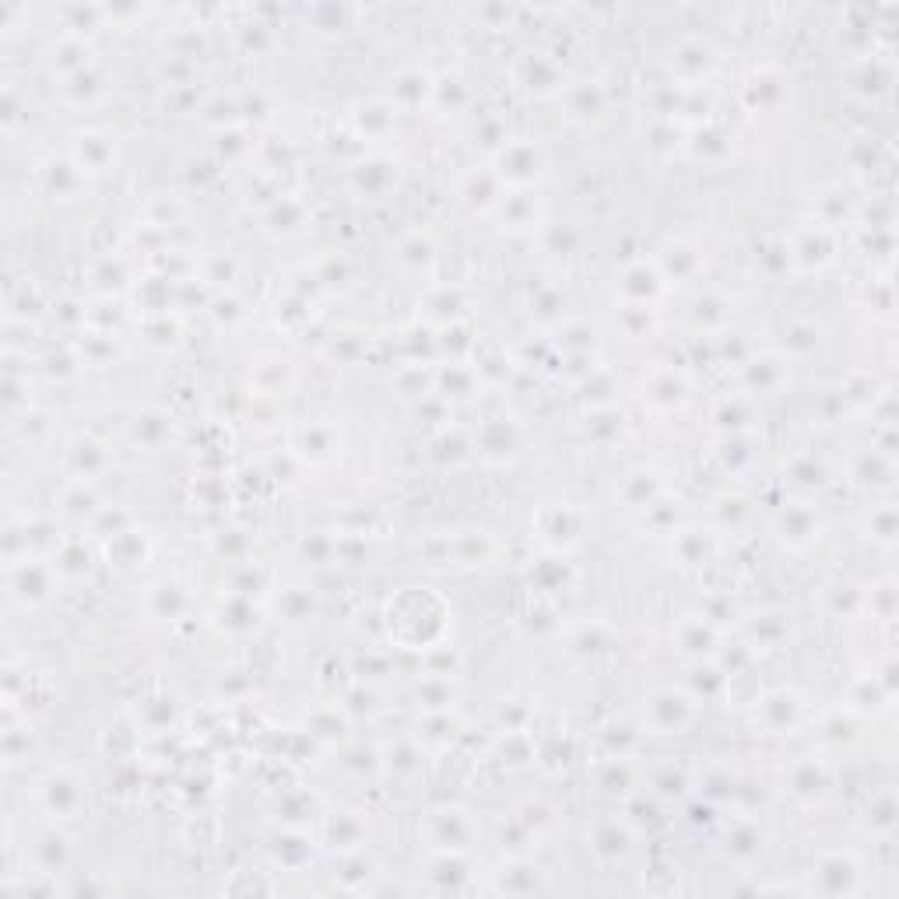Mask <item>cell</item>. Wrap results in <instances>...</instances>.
Segmentation results:
<instances>
[{"instance_id":"cell-1","label":"cell","mask_w":899,"mask_h":899,"mask_svg":"<svg viewBox=\"0 0 899 899\" xmlns=\"http://www.w3.org/2000/svg\"><path fill=\"white\" fill-rule=\"evenodd\" d=\"M857 875H861V871L854 868L850 857H829V861L819 868V889L829 892V896L854 892L857 889Z\"/></svg>"}]
</instances>
